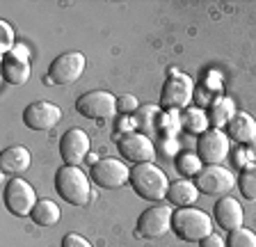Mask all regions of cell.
I'll list each match as a JSON object with an SVG mask.
<instances>
[{
    "instance_id": "cb8c5ba5",
    "label": "cell",
    "mask_w": 256,
    "mask_h": 247,
    "mask_svg": "<svg viewBox=\"0 0 256 247\" xmlns=\"http://www.w3.org/2000/svg\"><path fill=\"white\" fill-rule=\"evenodd\" d=\"M183 126L190 133H206L208 130V112H204L202 108H186V114H183Z\"/></svg>"
},
{
    "instance_id": "f546056e",
    "label": "cell",
    "mask_w": 256,
    "mask_h": 247,
    "mask_svg": "<svg viewBox=\"0 0 256 247\" xmlns=\"http://www.w3.org/2000/svg\"><path fill=\"white\" fill-rule=\"evenodd\" d=\"M199 245L202 247H226V240H222V236H218V234H208Z\"/></svg>"
},
{
    "instance_id": "e0dca14e",
    "label": "cell",
    "mask_w": 256,
    "mask_h": 247,
    "mask_svg": "<svg viewBox=\"0 0 256 247\" xmlns=\"http://www.w3.org/2000/svg\"><path fill=\"white\" fill-rule=\"evenodd\" d=\"M215 222H218L222 229H226V231H234V229H240L242 226V206H240V202L238 199H234V197H222V199H218V204H215Z\"/></svg>"
},
{
    "instance_id": "9a60e30c",
    "label": "cell",
    "mask_w": 256,
    "mask_h": 247,
    "mask_svg": "<svg viewBox=\"0 0 256 247\" xmlns=\"http://www.w3.org/2000/svg\"><path fill=\"white\" fill-rule=\"evenodd\" d=\"M2 78L10 85H26L30 80V62L23 46H14L10 53L2 55Z\"/></svg>"
},
{
    "instance_id": "d4e9b609",
    "label": "cell",
    "mask_w": 256,
    "mask_h": 247,
    "mask_svg": "<svg viewBox=\"0 0 256 247\" xmlns=\"http://www.w3.org/2000/svg\"><path fill=\"white\" fill-rule=\"evenodd\" d=\"M238 188L247 202H256V162H252V165L240 170Z\"/></svg>"
},
{
    "instance_id": "277c9868",
    "label": "cell",
    "mask_w": 256,
    "mask_h": 247,
    "mask_svg": "<svg viewBox=\"0 0 256 247\" xmlns=\"http://www.w3.org/2000/svg\"><path fill=\"white\" fill-rule=\"evenodd\" d=\"M85 64L87 60L82 53L78 50H69V53H62L50 62L48 66V85H71L85 74Z\"/></svg>"
},
{
    "instance_id": "d6986e66",
    "label": "cell",
    "mask_w": 256,
    "mask_h": 247,
    "mask_svg": "<svg viewBox=\"0 0 256 247\" xmlns=\"http://www.w3.org/2000/svg\"><path fill=\"white\" fill-rule=\"evenodd\" d=\"M226 135L238 144H252L256 140V119L247 112H236V117L226 124Z\"/></svg>"
},
{
    "instance_id": "7402d4cb",
    "label": "cell",
    "mask_w": 256,
    "mask_h": 247,
    "mask_svg": "<svg viewBox=\"0 0 256 247\" xmlns=\"http://www.w3.org/2000/svg\"><path fill=\"white\" fill-rule=\"evenodd\" d=\"M60 206L55 204L53 199H39L34 210H32V222L37 226H55L60 222Z\"/></svg>"
},
{
    "instance_id": "8fae6325",
    "label": "cell",
    "mask_w": 256,
    "mask_h": 247,
    "mask_svg": "<svg viewBox=\"0 0 256 247\" xmlns=\"http://www.w3.org/2000/svg\"><path fill=\"white\" fill-rule=\"evenodd\" d=\"M229 154V135L222 128H208L197 142V156L204 165H220Z\"/></svg>"
},
{
    "instance_id": "7c38bea8",
    "label": "cell",
    "mask_w": 256,
    "mask_h": 247,
    "mask_svg": "<svg viewBox=\"0 0 256 247\" xmlns=\"http://www.w3.org/2000/svg\"><path fill=\"white\" fill-rule=\"evenodd\" d=\"M62 119V110L50 101H32L23 110V124L30 130H50Z\"/></svg>"
},
{
    "instance_id": "8992f818",
    "label": "cell",
    "mask_w": 256,
    "mask_h": 247,
    "mask_svg": "<svg viewBox=\"0 0 256 247\" xmlns=\"http://www.w3.org/2000/svg\"><path fill=\"white\" fill-rule=\"evenodd\" d=\"M92 181L98 186V188L106 190H114L122 188L130 181V170L124 165L117 158H101V160L92 162Z\"/></svg>"
},
{
    "instance_id": "4fadbf2b",
    "label": "cell",
    "mask_w": 256,
    "mask_h": 247,
    "mask_svg": "<svg viewBox=\"0 0 256 247\" xmlns=\"http://www.w3.org/2000/svg\"><path fill=\"white\" fill-rule=\"evenodd\" d=\"M172 213L167 206H149L138 218V236L142 238H162L172 229Z\"/></svg>"
},
{
    "instance_id": "603a6c76",
    "label": "cell",
    "mask_w": 256,
    "mask_h": 247,
    "mask_svg": "<svg viewBox=\"0 0 256 247\" xmlns=\"http://www.w3.org/2000/svg\"><path fill=\"white\" fill-rule=\"evenodd\" d=\"M174 165H176V170H178V174H183V176H194V178H197L204 170L202 158H199L197 154H192V151H183V154H178L176 160H174Z\"/></svg>"
},
{
    "instance_id": "9c48e42d",
    "label": "cell",
    "mask_w": 256,
    "mask_h": 247,
    "mask_svg": "<svg viewBox=\"0 0 256 247\" xmlns=\"http://www.w3.org/2000/svg\"><path fill=\"white\" fill-rule=\"evenodd\" d=\"M192 94H194V85L190 78L186 74H172L162 85L160 103H162V108H170V110H183L190 106Z\"/></svg>"
},
{
    "instance_id": "52a82bcc",
    "label": "cell",
    "mask_w": 256,
    "mask_h": 247,
    "mask_svg": "<svg viewBox=\"0 0 256 247\" xmlns=\"http://www.w3.org/2000/svg\"><path fill=\"white\" fill-rule=\"evenodd\" d=\"M76 110L87 119H110L117 112V98L106 90H92L76 101Z\"/></svg>"
},
{
    "instance_id": "6da1fadb",
    "label": "cell",
    "mask_w": 256,
    "mask_h": 247,
    "mask_svg": "<svg viewBox=\"0 0 256 247\" xmlns=\"http://www.w3.org/2000/svg\"><path fill=\"white\" fill-rule=\"evenodd\" d=\"M130 186L133 190L146 202H162L170 192L167 174L156 167L154 162H140L130 170Z\"/></svg>"
},
{
    "instance_id": "ffe728a7",
    "label": "cell",
    "mask_w": 256,
    "mask_h": 247,
    "mask_svg": "<svg viewBox=\"0 0 256 247\" xmlns=\"http://www.w3.org/2000/svg\"><path fill=\"white\" fill-rule=\"evenodd\" d=\"M167 199H170L174 206H178V208H188V206H192L199 199V188L194 183L188 181V178H181V181L170 183Z\"/></svg>"
},
{
    "instance_id": "ac0fdd59",
    "label": "cell",
    "mask_w": 256,
    "mask_h": 247,
    "mask_svg": "<svg viewBox=\"0 0 256 247\" xmlns=\"http://www.w3.org/2000/svg\"><path fill=\"white\" fill-rule=\"evenodd\" d=\"M135 126L146 138H158L165 130V117L158 106H140V110L135 112Z\"/></svg>"
},
{
    "instance_id": "2e32d148",
    "label": "cell",
    "mask_w": 256,
    "mask_h": 247,
    "mask_svg": "<svg viewBox=\"0 0 256 247\" xmlns=\"http://www.w3.org/2000/svg\"><path fill=\"white\" fill-rule=\"evenodd\" d=\"M30 162H32V156L26 146H21V144L7 146L0 154V172L16 178L18 174H26L30 170Z\"/></svg>"
},
{
    "instance_id": "3957f363",
    "label": "cell",
    "mask_w": 256,
    "mask_h": 247,
    "mask_svg": "<svg viewBox=\"0 0 256 247\" xmlns=\"http://www.w3.org/2000/svg\"><path fill=\"white\" fill-rule=\"evenodd\" d=\"M172 231L181 240L202 242L208 234H213V222L204 210L188 206V208H178L172 213Z\"/></svg>"
},
{
    "instance_id": "5bb4252c",
    "label": "cell",
    "mask_w": 256,
    "mask_h": 247,
    "mask_svg": "<svg viewBox=\"0 0 256 247\" xmlns=\"http://www.w3.org/2000/svg\"><path fill=\"white\" fill-rule=\"evenodd\" d=\"M90 138L82 128H69L60 140V156L66 165L78 167L90 154Z\"/></svg>"
},
{
    "instance_id": "4316f807",
    "label": "cell",
    "mask_w": 256,
    "mask_h": 247,
    "mask_svg": "<svg viewBox=\"0 0 256 247\" xmlns=\"http://www.w3.org/2000/svg\"><path fill=\"white\" fill-rule=\"evenodd\" d=\"M12 48H14V28L7 21H0V50L5 55Z\"/></svg>"
},
{
    "instance_id": "7a4b0ae2",
    "label": "cell",
    "mask_w": 256,
    "mask_h": 247,
    "mask_svg": "<svg viewBox=\"0 0 256 247\" xmlns=\"http://www.w3.org/2000/svg\"><path fill=\"white\" fill-rule=\"evenodd\" d=\"M55 190L71 206H85L92 199L90 176L80 167H74V165H64L58 170V174H55Z\"/></svg>"
},
{
    "instance_id": "30bf717a",
    "label": "cell",
    "mask_w": 256,
    "mask_h": 247,
    "mask_svg": "<svg viewBox=\"0 0 256 247\" xmlns=\"http://www.w3.org/2000/svg\"><path fill=\"white\" fill-rule=\"evenodd\" d=\"M117 149L124 158H128L130 162L140 165V162H154L156 158V144L151 138H146L144 133H135V130H128L119 138Z\"/></svg>"
},
{
    "instance_id": "83f0119b",
    "label": "cell",
    "mask_w": 256,
    "mask_h": 247,
    "mask_svg": "<svg viewBox=\"0 0 256 247\" xmlns=\"http://www.w3.org/2000/svg\"><path fill=\"white\" fill-rule=\"evenodd\" d=\"M138 110H140V103H138V98H135V96L124 94V96L117 98V112L128 114V112H138Z\"/></svg>"
},
{
    "instance_id": "f1b7e54d",
    "label": "cell",
    "mask_w": 256,
    "mask_h": 247,
    "mask_svg": "<svg viewBox=\"0 0 256 247\" xmlns=\"http://www.w3.org/2000/svg\"><path fill=\"white\" fill-rule=\"evenodd\" d=\"M62 247H92V242L80 234H66L62 238Z\"/></svg>"
},
{
    "instance_id": "484cf974",
    "label": "cell",
    "mask_w": 256,
    "mask_h": 247,
    "mask_svg": "<svg viewBox=\"0 0 256 247\" xmlns=\"http://www.w3.org/2000/svg\"><path fill=\"white\" fill-rule=\"evenodd\" d=\"M226 247H256V234L250 229H242V226L229 231Z\"/></svg>"
},
{
    "instance_id": "4dcf8cb0",
    "label": "cell",
    "mask_w": 256,
    "mask_h": 247,
    "mask_svg": "<svg viewBox=\"0 0 256 247\" xmlns=\"http://www.w3.org/2000/svg\"><path fill=\"white\" fill-rule=\"evenodd\" d=\"M245 156H247V158H252V160H256V140L252 142V144H247Z\"/></svg>"
},
{
    "instance_id": "ba28073f",
    "label": "cell",
    "mask_w": 256,
    "mask_h": 247,
    "mask_svg": "<svg viewBox=\"0 0 256 247\" xmlns=\"http://www.w3.org/2000/svg\"><path fill=\"white\" fill-rule=\"evenodd\" d=\"M194 186H197L199 192H204V194L226 197V192H231V188L236 186V176L222 165H206L202 170V174L197 176Z\"/></svg>"
},
{
    "instance_id": "5b68a950",
    "label": "cell",
    "mask_w": 256,
    "mask_h": 247,
    "mask_svg": "<svg viewBox=\"0 0 256 247\" xmlns=\"http://www.w3.org/2000/svg\"><path fill=\"white\" fill-rule=\"evenodd\" d=\"M37 202V192H34L30 183L23 181L21 176L10 178V183L5 186V206L12 215H16V218L32 215Z\"/></svg>"
},
{
    "instance_id": "44dd1931",
    "label": "cell",
    "mask_w": 256,
    "mask_h": 247,
    "mask_svg": "<svg viewBox=\"0 0 256 247\" xmlns=\"http://www.w3.org/2000/svg\"><path fill=\"white\" fill-rule=\"evenodd\" d=\"M236 112H238V110H236L234 98L220 96L208 108V122L213 124V128H222V126H226V124L236 117Z\"/></svg>"
}]
</instances>
